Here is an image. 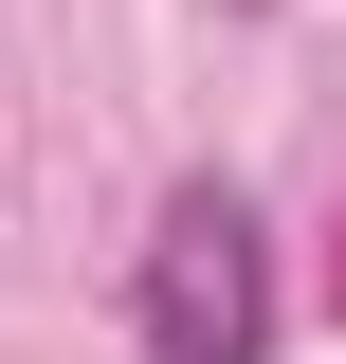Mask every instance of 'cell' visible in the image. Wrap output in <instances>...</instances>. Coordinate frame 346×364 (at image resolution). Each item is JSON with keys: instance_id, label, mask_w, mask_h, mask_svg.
Wrapping results in <instances>:
<instances>
[{"instance_id": "obj_1", "label": "cell", "mask_w": 346, "mask_h": 364, "mask_svg": "<svg viewBox=\"0 0 346 364\" xmlns=\"http://www.w3.org/2000/svg\"><path fill=\"white\" fill-rule=\"evenodd\" d=\"M128 328H146V364H273V237H256L237 182H182L146 219Z\"/></svg>"}]
</instances>
